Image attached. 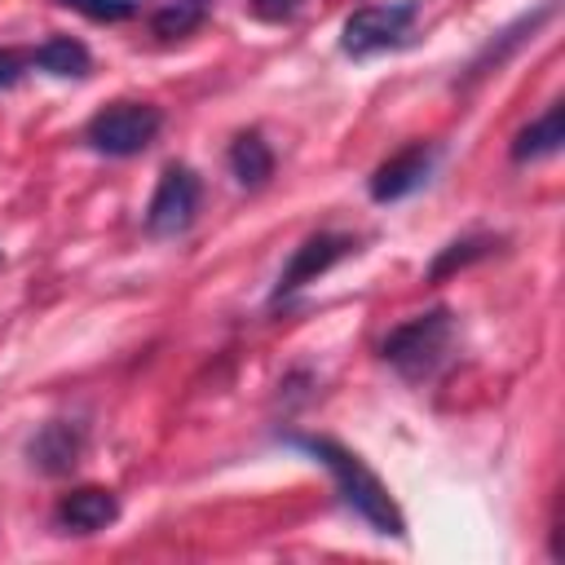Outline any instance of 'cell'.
Returning <instances> with one entry per match:
<instances>
[{
	"instance_id": "6da1fadb",
	"label": "cell",
	"mask_w": 565,
	"mask_h": 565,
	"mask_svg": "<svg viewBox=\"0 0 565 565\" xmlns=\"http://www.w3.org/2000/svg\"><path fill=\"white\" fill-rule=\"evenodd\" d=\"M296 450H305V455H313L327 472H331V481H335V494L375 530V534H388V539H406V516H402V508L393 503V494H388V486L349 450V446H340V441H331V437H287Z\"/></svg>"
},
{
	"instance_id": "7a4b0ae2",
	"label": "cell",
	"mask_w": 565,
	"mask_h": 565,
	"mask_svg": "<svg viewBox=\"0 0 565 565\" xmlns=\"http://www.w3.org/2000/svg\"><path fill=\"white\" fill-rule=\"evenodd\" d=\"M455 349V313L446 305L415 313L411 322L393 327L380 344V358L402 375V380H428Z\"/></svg>"
},
{
	"instance_id": "3957f363",
	"label": "cell",
	"mask_w": 565,
	"mask_h": 565,
	"mask_svg": "<svg viewBox=\"0 0 565 565\" xmlns=\"http://www.w3.org/2000/svg\"><path fill=\"white\" fill-rule=\"evenodd\" d=\"M163 128V115L159 106H146V102H110L106 110H97L84 128V141L97 150V154H110V159H128V154H141Z\"/></svg>"
},
{
	"instance_id": "277c9868",
	"label": "cell",
	"mask_w": 565,
	"mask_h": 565,
	"mask_svg": "<svg viewBox=\"0 0 565 565\" xmlns=\"http://www.w3.org/2000/svg\"><path fill=\"white\" fill-rule=\"evenodd\" d=\"M419 18V0H384V4H362L344 18L340 49L353 57H371L384 49H402L411 40V26Z\"/></svg>"
},
{
	"instance_id": "5b68a950",
	"label": "cell",
	"mask_w": 565,
	"mask_h": 565,
	"mask_svg": "<svg viewBox=\"0 0 565 565\" xmlns=\"http://www.w3.org/2000/svg\"><path fill=\"white\" fill-rule=\"evenodd\" d=\"M199 177L185 168V163H168L154 194H150V207H146V230L154 238H177L194 225V212H199Z\"/></svg>"
},
{
	"instance_id": "8992f818",
	"label": "cell",
	"mask_w": 565,
	"mask_h": 565,
	"mask_svg": "<svg viewBox=\"0 0 565 565\" xmlns=\"http://www.w3.org/2000/svg\"><path fill=\"white\" fill-rule=\"evenodd\" d=\"M353 247H358V243H353L349 234H335V230H318V234H309V238L291 252V260L282 265L278 287H274V300H287L291 291H300L305 282H313L318 274H327L331 265H340Z\"/></svg>"
},
{
	"instance_id": "52a82bcc",
	"label": "cell",
	"mask_w": 565,
	"mask_h": 565,
	"mask_svg": "<svg viewBox=\"0 0 565 565\" xmlns=\"http://www.w3.org/2000/svg\"><path fill=\"white\" fill-rule=\"evenodd\" d=\"M433 159H437V150H433L428 141H415V146L397 150L393 159H384V163L371 172V199H375V203H397V199L415 194V190L428 181Z\"/></svg>"
},
{
	"instance_id": "ba28073f",
	"label": "cell",
	"mask_w": 565,
	"mask_h": 565,
	"mask_svg": "<svg viewBox=\"0 0 565 565\" xmlns=\"http://www.w3.org/2000/svg\"><path fill=\"white\" fill-rule=\"evenodd\" d=\"M84 446H88L84 424H75V419H49V424L31 437L26 459H31V468H40L44 477H66V472L84 459Z\"/></svg>"
},
{
	"instance_id": "9c48e42d",
	"label": "cell",
	"mask_w": 565,
	"mask_h": 565,
	"mask_svg": "<svg viewBox=\"0 0 565 565\" xmlns=\"http://www.w3.org/2000/svg\"><path fill=\"white\" fill-rule=\"evenodd\" d=\"M115 516H119V499H115V490H106V486H75L71 494L57 499V512H53V521H57L66 534H97V530H106Z\"/></svg>"
},
{
	"instance_id": "30bf717a",
	"label": "cell",
	"mask_w": 565,
	"mask_h": 565,
	"mask_svg": "<svg viewBox=\"0 0 565 565\" xmlns=\"http://www.w3.org/2000/svg\"><path fill=\"white\" fill-rule=\"evenodd\" d=\"M31 66H40L57 79H84L93 71V57L75 35H49L44 44L31 49Z\"/></svg>"
},
{
	"instance_id": "8fae6325",
	"label": "cell",
	"mask_w": 565,
	"mask_h": 565,
	"mask_svg": "<svg viewBox=\"0 0 565 565\" xmlns=\"http://www.w3.org/2000/svg\"><path fill=\"white\" fill-rule=\"evenodd\" d=\"M561 141H565V106H561V102H552L534 124H525V128L516 132V141H512V159H516V163H525V159L556 154V150H561Z\"/></svg>"
},
{
	"instance_id": "7c38bea8",
	"label": "cell",
	"mask_w": 565,
	"mask_h": 565,
	"mask_svg": "<svg viewBox=\"0 0 565 565\" xmlns=\"http://www.w3.org/2000/svg\"><path fill=\"white\" fill-rule=\"evenodd\" d=\"M230 172L247 190L265 185L274 177V150H269V141L260 132H238L234 146H230Z\"/></svg>"
},
{
	"instance_id": "4fadbf2b",
	"label": "cell",
	"mask_w": 565,
	"mask_h": 565,
	"mask_svg": "<svg viewBox=\"0 0 565 565\" xmlns=\"http://www.w3.org/2000/svg\"><path fill=\"white\" fill-rule=\"evenodd\" d=\"M552 13V4H543V9H534V13H525V18H516L508 31H499V40H490L477 57H472V66H468V79H481V75H490L494 66H503L508 62V53L525 40V35H534L539 26H543V18Z\"/></svg>"
},
{
	"instance_id": "5bb4252c",
	"label": "cell",
	"mask_w": 565,
	"mask_h": 565,
	"mask_svg": "<svg viewBox=\"0 0 565 565\" xmlns=\"http://www.w3.org/2000/svg\"><path fill=\"white\" fill-rule=\"evenodd\" d=\"M207 9H212V0H163V4L150 13V31H154L159 40H181V35H190V31L203 26Z\"/></svg>"
},
{
	"instance_id": "9a60e30c",
	"label": "cell",
	"mask_w": 565,
	"mask_h": 565,
	"mask_svg": "<svg viewBox=\"0 0 565 565\" xmlns=\"http://www.w3.org/2000/svg\"><path fill=\"white\" fill-rule=\"evenodd\" d=\"M490 252H494V238H490V234H463V238L446 243V247L433 256L428 282H441V278H450L455 269H463V265H472V260H481V256H490Z\"/></svg>"
},
{
	"instance_id": "2e32d148",
	"label": "cell",
	"mask_w": 565,
	"mask_h": 565,
	"mask_svg": "<svg viewBox=\"0 0 565 565\" xmlns=\"http://www.w3.org/2000/svg\"><path fill=\"white\" fill-rule=\"evenodd\" d=\"M62 4L84 13V18H93V22H124V18H132L141 9V0H62Z\"/></svg>"
},
{
	"instance_id": "e0dca14e",
	"label": "cell",
	"mask_w": 565,
	"mask_h": 565,
	"mask_svg": "<svg viewBox=\"0 0 565 565\" xmlns=\"http://www.w3.org/2000/svg\"><path fill=\"white\" fill-rule=\"evenodd\" d=\"M31 71V49H0V88L18 84Z\"/></svg>"
},
{
	"instance_id": "ac0fdd59",
	"label": "cell",
	"mask_w": 565,
	"mask_h": 565,
	"mask_svg": "<svg viewBox=\"0 0 565 565\" xmlns=\"http://www.w3.org/2000/svg\"><path fill=\"white\" fill-rule=\"evenodd\" d=\"M300 4H305V0H252V13H256L260 22H287Z\"/></svg>"
}]
</instances>
